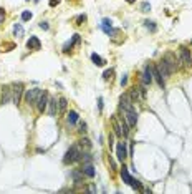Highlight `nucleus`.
Listing matches in <instances>:
<instances>
[{
    "label": "nucleus",
    "instance_id": "1",
    "mask_svg": "<svg viewBox=\"0 0 192 194\" xmlns=\"http://www.w3.org/2000/svg\"><path fill=\"white\" fill-rule=\"evenodd\" d=\"M81 156H83V153H81V149L78 148V144H73V146L66 151L63 161L66 164H68V163H75V161H78V159H81Z\"/></svg>",
    "mask_w": 192,
    "mask_h": 194
},
{
    "label": "nucleus",
    "instance_id": "2",
    "mask_svg": "<svg viewBox=\"0 0 192 194\" xmlns=\"http://www.w3.org/2000/svg\"><path fill=\"white\" fill-rule=\"evenodd\" d=\"M162 60H164L166 66H167V70H169V73H174V71L179 70V60L176 58L174 53H166Z\"/></svg>",
    "mask_w": 192,
    "mask_h": 194
},
{
    "label": "nucleus",
    "instance_id": "3",
    "mask_svg": "<svg viewBox=\"0 0 192 194\" xmlns=\"http://www.w3.org/2000/svg\"><path fill=\"white\" fill-rule=\"evenodd\" d=\"M123 116H124V120L128 121L129 128H133V126H136V123H137V113H136V110H134V108H129V110H123Z\"/></svg>",
    "mask_w": 192,
    "mask_h": 194
},
{
    "label": "nucleus",
    "instance_id": "4",
    "mask_svg": "<svg viewBox=\"0 0 192 194\" xmlns=\"http://www.w3.org/2000/svg\"><path fill=\"white\" fill-rule=\"evenodd\" d=\"M48 98H50V96H48V93L46 91H41L40 93V96H38V100H37V110L40 111V113H45L46 111V106H48Z\"/></svg>",
    "mask_w": 192,
    "mask_h": 194
},
{
    "label": "nucleus",
    "instance_id": "5",
    "mask_svg": "<svg viewBox=\"0 0 192 194\" xmlns=\"http://www.w3.org/2000/svg\"><path fill=\"white\" fill-rule=\"evenodd\" d=\"M22 93H23V83H15V85H12V101H13L15 105L20 103Z\"/></svg>",
    "mask_w": 192,
    "mask_h": 194
},
{
    "label": "nucleus",
    "instance_id": "6",
    "mask_svg": "<svg viewBox=\"0 0 192 194\" xmlns=\"http://www.w3.org/2000/svg\"><path fill=\"white\" fill-rule=\"evenodd\" d=\"M41 93V90L40 88H32V90H27V93H25V101L28 105H35L37 103V100H38V96H40Z\"/></svg>",
    "mask_w": 192,
    "mask_h": 194
},
{
    "label": "nucleus",
    "instance_id": "7",
    "mask_svg": "<svg viewBox=\"0 0 192 194\" xmlns=\"http://www.w3.org/2000/svg\"><path fill=\"white\" fill-rule=\"evenodd\" d=\"M181 63L184 66H192V56H190V52L187 50L185 47H181Z\"/></svg>",
    "mask_w": 192,
    "mask_h": 194
},
{
    "label": "nucleus",
    "instance_id": "8",
    "mask_svg": "<svg viewBox=\"0 0 192 194\" xmlns=\"http://www.w3.org/2000/svg\"><path fill=\"white\" fill-rule=\"evenodd\" d=\"M10 100H12V86L5 85V86L2 88V93H0V103L5 105V103H8Z\"/></svg>",
    "mask_w": 192,
    "mask_h": 194
},
{
    "label": "nucleus",
    "instance_id": "9",
    "mask_svg": "<svg viewBox=\"0 0 192 194\" xmlns=\"http://www.w3.org/2000/svg\"><path fill=\"white\" fill-rule=\"evenodd\" d=\"M152 80H154V76H152V66L146 65V66H144V71H142V85L147 86Z\"/></svg>",
    "mask_w": 192,
    "mask_h": 194
},
{
    "label": "nucleus",
    "instance_id": "10",
    "mask_svg": "<svg viewBox=\"0 0 192 194\" xmlns=\"http://www.w3.org/2000/svg\"><path fill=\"white\" fill-rule=\"evenodd\" d=\"M133 103H134V101L131 100V96H129V95H123L121 98H119V105H121V110H129V108H134Z\"/></svg>",
    "mask_w": 192,
    "mask_h": 194
},
{
    "label": "nucleus",
    "instance_id": "11",
    "mask_svg": "<svg viewBox=\"0 0 192 194\" xmlns=\"http://www.w3.org/2000/svg\"><path fill=\"white\" fill-rule=\"evenodd\" d=\"M128 156L126 153V143H119L116 146V158L119 159V161H124V158Z\"/></svg>",
    "mask_w": 192,
    "mask_h": 194
},
{
    "label": "nucleus",
    "instance_id": "12",
    "mask_svg": "<svg viewBox=\"0 0 192 194\" xmlns=\"http://www.w3.org/2000/svg\"><path fill=\"white\" fill-rule=\"evenodd\" d=\"M48 113H50V116H55L58 113V103L55 98H48Z\"/></svg>",
    "mask_w": 192,
    "mask_h": 194
},
{
    "label": "nucleus",
    "instance_id": "13",
    "mask_svg": "<svg viewBox=\"0 0 192 194\" xmlns=\"http://www.w3.org/2000/svg\"><path fill=\"white\" fill-rule=\"evenodd\" d=\"M81 171H83V174H85V176H88V178H94V174H96L94 166H93L91 163H85V164H83V169H81Z\"/></svg>",
    "mask_w": 192,
    "mask_h": 194
},
{
    "label": "nucleus",
    "instance_id": "14",
    "mask_svg": "<svg viewBox=\"0 0 192 194\" xmlns=\"http://www.w3.org/2000/svg\"><path fill=\"white\" fill-rule=\"evenodd\" d=\"M152 76H154V80L157 81V85H159L161 88H164V78H162L161 71L157 70V66H156V65H152Z\"/></svg>",
    "mask_w": 192,
    "mask_h": 194
},
{
    "label": "nucleus",
    "instance_id": "15",
    "mask_svg": "<svg viewBox=\"0 0 192 194\" xmlns=\"http://www.w3.org/2000/svg\"><path fill=\"white\" fill-rule=\"evenodd\" d=\"M27 47L30 48V50H40L41 43H40V40H38L37 37H30V40L27 42Z\"/></svg>",
    "mask_w": 192,
    "mask_h": 194
},
{
    "label": "nucleus",
    "instance_id": "16",
    "mask_svg": "<svg viewBox=\"0 0 192 194\" xmlns=\"http://www.w3.org/2000/svg\"><path fill=\"white\" fill-rule=\"evenodd\" d=\"M156 66H157V70L161 71V75H162V78H167L171 73H169V70H167V66H166V63H164V60H161L159 63H156Z\"/></svg>",
    "mask_w": 192,
    "mask_h": 194
},
{
    "label": "nucleus",
    "instance_id": "17",
    "mask_svg": "<svg viewBox=\"0 0 192 194\" xmlns=\"http://www.w3.org/2000/svg\"><path fill=\"white\" fill-rule=\"evenodd\" d=\"M78 42H80V35L76 33V35H73V38H71V42H68V43L65 45L63 52H65V53H68V52L71 50V48H73V45H75V43H78Z\"/></svg>",
    "mask_w": 192,
    "mask_h": 194
},
{
    "label": "nucleus",
    "instance_id": "18",
    "mask_svg": "<svg viewBox=\"0 0 192 194\" xmlns=\"http://www.w3.org/2000/svg\"><path fill=\"white\" fill-rule=\"evenodd\" d=\"M121 178L124 179V183L131 186V183H133V178H131V174H129L128 168H124V166H123V169H121Z\"/></svg>",
    "mask_w": 192,
    "mask_h": 194
},
{
    "label": "nucleus",
    "instance_id": "19",
    "mask_svg": "<svg viewBox=\"0 0 192 194\" xmlns=\"http://www.w3.org/2000/svg\"><path fill=\"white\" fill-rule=\"evenodd\" d=\"M91 60H93V63H94L96 66H103L104 63H106V61H104V58H101L99 55H96V53H93V55H91Z\"/></svg>",
    "mask_w": 192,
    "mask_h": 194
},
{
    "label": "nucleus",
    "instance_id": "20",
    "mask_svg": "<svg viewBox=\"0 0 192 194\" xmlns=\"http://www.w3.org/2000/svg\"><path fill=\"white\" fill-rule=\"evenodd\" d=\"M66 120H68L70 124H75L76 121H78V113H76V111H70L68 116H66Z\"/></svg>",
    "mask_w": 192,
    "mask_h": 194
},
{
    "label": "nucleus",
    "instance_id": "21",
    "mask_svg": "<svg viewBox=\"0 0 192 194\" xmlns=\"http://www.w3.org/2000/svg\"><path fill=\"white\" fill-rule=\"evenodd\" d=\"M13 33H15V37H23V27H22V23H15V25H13Z\"/></svg>",
    "mask_w": 192,
    "mask_h": 194
},
{
    "label": "nucleus",
    "instance_id": "22",
    "mask_svg": "<svg viewBox=\"0 0 192 194\" xmlns=\"http://www.w3.org/2000/svg\"><path fill=\"white\" fill-rule=\"evenodd\" d=\"M71 178L75 179V183H81V179H83V171H73L71 173Z\"/></svg>",
    "mask_w": 192,
    "mask_h": 194
},
{
    "label": "nucleus",
    "instance_id": "23",
    "mask_svg": "<svg viewBox=\"0 0 192 194\" xmlns=\"http://www.w3.org/2000/svg\"><path fill=\"white\" fill-rule=\"evenodd\" d=\"M66 110V98H60L58 100V113H63Z\"/></svg>",
    "mask_w": 192,
    "mask_h": 194
},
{
    "label": "nucleus",
    "instance_id": "24",
    "mask_svg": "<svg viewBox=\"0 0 192 194\" xmlns=\"http://www.w3.org/2000/svg\"><path fill=\"white\" fill-rule=\"evenodd\" d=\"M113 124H114V133H116L118 136H123V129H121V126L118 124V120L116 118L113 120Z\"/></svg>",
    "mask_w": 192,
    "mask_h": 194
},
{
    "label": "nucleus",
    "instance_id": "25",
    "mask_svg": "<svg viewBox=\"0 0 192 194\" xmlns=\"http://www.w3.org/2000/svg\"><path fill=\"white\" fill-rule=\"evenodd\" d=\"M144 27H146L149 32H156V23L151 22V20H146V22H144Z\"/></svg>",
    "mask_w": 192,
    "mask_h": 194
},
{
    "label": "nucleus",
    "instance_id": "26",
    "mask_svg": "<svg viewBox=\"0 0 192 194\" xmlns=\"http://www.w3.org/2000/svg\"><path fill=\"white\" fill-rule=\"evenodd\" d=\"M32 18V12H28V10H25L22 13V22H28Z\"/></svg>",
    "mask_w": 192,
    "mask_h": 194
},
{
    "label": "nucleus",
    "instance_id": "27",
    "mask_svg": "<svg viewBox=\"0 0 192 194\" xmlns=\"http://www.w3.org/2000/svg\"><path fill=\"white\" fill-rule=\"evenodd\" d=\"M141 10H142V12H149V10H151V3H149V2H142Z\"/></svg>",
    "mask_w": 192,
    "mask_h": 194
},
{
    "label": "nucleus",
    "instance_id": "28",
    "mask_svg": "<svg viewBox=\"0 0 192 194\" xmlns=\"http://www.w3.org/2000/svg\"><path fill=\"white\" fill-rule=\"evenodd\" d=\"M80 144H81V146H85V148H88V149L91 148V143H89V139H86V138H85V139H81V141H80Z\"/></svg>",
    "mask_w": 192,
    "mask_h": 194
},
{
    "label": "nucleus",
    "instance_id": "29",
    "mask_svg": "<svg viewBox=\"0 0 192 194\" xmlns=\"http://www.w3.org/2000/svg\"><path fill=\"white\" fill-rule=\"evenodd\" d=\"M131 186H133L134 189H142V186H141V183H139V181H136V179H133Z\"/></svg>",
    "mask_w": 192,
    "mask_h": 194
},
{
    "label": "nucleus",
    "instance_id": "30",
    "mask_svg": "<svg viewBox=\"0 0 192 194\" xmlns=\"http://www.w3.org/2000/svg\"><path fill=\"white\" fill-rule=\"evenodd\" d=\"M111 75H113V70H106V71H104V75H103V78L104 80H111Z\"/></svg>",
    "mask_w": 192,
    "mask_h": 194
},
{
    "label": "nucleus",
    "instance_id": "31",
    "mask_svg": "<svg viewBox=\"0 0 192 194\" xmlns=\"http://www.w3.org/2000/svg\"><path fill=\"white\" fill-rule=\"evenodd\" d=\"M40 28H41V30H48L50 25H48V22H40Z\"/></svg>",
    "mask_w": 192,
    "mask_h": 194
},
{
    "label": "nucleus",
    "instance_id": "32",
    "mask_svg": "<svg viewBox=\"0 0 192 194\" xmlns=\"http://www.w3.org/2000/svg\"><path fill=\"white\" fill-rule=\"evenodd\" d=\"M86 20V15H80L78 18H76V22H78V25H81V22Z\"/></svg>",
    "mask_w": 192,
    "mask_h": 194
},
{
    "label": "nucleus",
    "instance_id": "33",
    "mask_svg": "<svg viewBox=\"0 0 192 194\" xmlns=\"http://www.w3.org/2000/svg\"><path fill=\"white\" fill-rule=\"evenodd\" d=\"M126 83H128V75H124L121 78V86H126Z\"/></svg>",
    "mask_w": 192,
    "mask_h": 194
},
{
    "label": "nucleus",
    "instance_id": "34",
    "mask_svg": "<svg viewBox=\"0 0 192 194\" xmlns=\"http://www.w3.org/2000/svg\"><path fill=\"white\" fill-rule=\"evenodd\" d=\"M60 3V0H50V7H56Z\"/></svg>",
    "mask_w": 192,
    "mask_h": 194
},
{
    "label": "nucleus",
    "instance_id": "35",
    "mask_svg": "<svg viewBox=\"0 0 192 194\" xmlns=\"http://www.w3.org/2000/svg\"><path fill=\"white\" fill-rule=\"evenodd\" d=\"M103 25H106V27H111V20H108V18H104V20H103Z\"/></svg>",
    "mask_w": 192,
    "mask_h": 194
},
{
    "label": "nucleus",
    "instance_id": "36",
    "mask_svg": "<svg viewBox=\"0 0 192 194\" xmlns=\"http://www.w3.org/2000/svg\"><path fill=\"white\" fill-rule=\"evenodd\" d=\"M98 108H99V111L103 110V98H99V100H98Z\"/></svg>",
    "mask_w": 192,
    "mask_h": 194
},
{
    "label": "nucleus",
    "instance_id": "37",
    "mask_svg": "<svg viewBox=\"0 0 192 194\" xmlns=\"http://www.w3.org/2000/svg\"><path fill=\"white\" fill-rule=\"evenodd\" d=\"M3 17H5V15H3V13H0V23H3Z\"/></svg>",
    "mask_w": 192,
    "mask_h": 194
},
{
    "label": "nucleus",
    "instance_id": "38",
    "mask_svg": "<svg viewBox=\"0 0 192 194\" xmlns=\"http://www.w3.org/2000/svg\"><path fill=\"white\" fill-rule=\"evenodd\" d=\"M126 2H128V3H134L136 0H126Z\"/></svg>",
    "mask_w": 192,
    "mask_h": 194
},
{
    "label": "nucleus",
    "instance_id": "39",
    "mask_svg": "<svg viewBox=\"0 0 192 194\" xmlns=\"http://www.w3.org/2000/svg\"><path fill=\"white\" fill-rule=\"evenodd\" d=\"M27 2H28V0H27Z\"/></svg>",
    "mask_w": 192,
    "mask_h": 194
}]
</instances>
